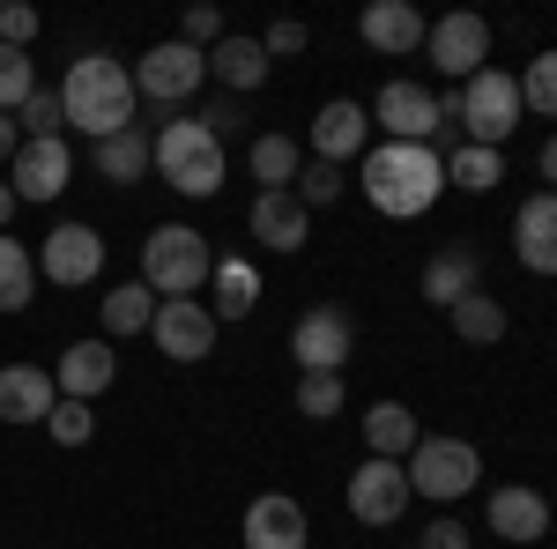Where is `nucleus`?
<instances>
[{"instance_id":"2","label":"nucleus","mask_w":557,"mask_h":549,"mask_svg":"<svg viewBox=\"0 0 557 549\" xmlns=\"http://www.w3.org/2000/svg\"><path fill=\"white\" fill-rule=\"evenodd\" d=\"M134 67H120L112 52H83L67 75H60V112L67 127H83L89 141H112V134L134 127Z\"/></svg>"},{"instance_id":"18","label":"nucleus","mask_w":557,"mask_h":549,"mask_svg":"<svg viewBox=\"0 0 557 549\" xmlns=\"http://www.w3.org/2000/svg\"><path fill=\"white\" fill-rule=\"evenodd\" d=\"M424 15H417V0H372L364 15H357V38L372 45V52H386V60H401V52H417L424 45Z\"/></svg>"},{"instance_id":"35","label":"nucleus","mask_w":557,"mask_h":549,"mask_svg":"<svg viewBox=\"0 0 557 549\" xmlns=\"http://www.w3.org/2000/svg\"><path fill=\"white\" fill-rule=\"evenodd\" d=\"M305 201V215L312 209H335L343 201V164H320V157H305V171H298V186H290Z\"/></svg>"},{"instance_id":"25","label":"nucleus","mask_w":557,"mask_h":549,"mask_svg":"<svg viewBox=\"0 0 557 549\" xmlns=\"http://www.w3.org/2000/svg\"><path fill=\"white\" fill-rule=\"evenodd\" d=\"M149 164H157V134L134 120L127 134H112V141H97V171L112 178V186H134V178H149Z\"/></svg>"},{"instance_id":"24","label":"nucleus","mask_w":557,"mask_h":549,"mask_svg":"<svg viewBox=\"0 0 557 549\" xmlns=\"http://www.w3.org/2000/svg\"><path fill=\"white\" fill-rule=\"evenodd\" d=\"M268 52H260V38H223V45H209V83H223L231 97H246V89H260L268 83Z\"/></svg>"},{"instance_id":"19","label":"nucleus","mask_w":557,"mask_h":549,"mask_svg":"<svg viewBox=\"0 0 557 549\" xmlns=\"http://www.w3.org/2000/svg\"><path fill=\"white\" fill-rule=\"evenodd\" d=\"M305 535H312V520L283 490H268V498L246 506V549H305Z\"/></svg>"},{"instance_id":"14","label":"nucleus","mask_w":557,"mask_h":549,"mask_svg":"<svg viewBox=\"0 0 557 549\" xmlns=\"http://www.w3.org/2000/svg\"><path fill=\"white\" fill-rule=\"evenodd\" d=\"M364 149H372V112L357 97H335L312 112V157L320 164H364Z\"/></svg>"},{"instance_id":"29","label":"nucleus","mask_w":557,"mask_h":549,"mask_svg":"<svg viewBox=\"0 0 557 549\" xmlns=\"http://www.w3.org/2000/svg\"><path fill=\"white\" fill-rule=\"evenodd\" d=\"M30 297H38V253L0 230V312H23Z\"/></svg>"},{"instance_id":"28","label":"nucleus","mask_w":557,"mask_h":549,"mask_svg":"<svg viewBox=\"0 0 557 549\" xmlns=\"http://www.w3.org/2000/svg\"><path fill=\"white\" fill-rule=\"evenodd\" d=\"M157 304H164V297L149 290V283H120V290L97 304V312H104V335H120V341H127V335H149Z\"/></svg>"},{"instance_id":"10","label":"nucleus","mask_w":557,"mask_h":549,"mask_svg":"<svg viewBox=\"0 0 557 549\" xmlns=\"http://www.w3.org/2000/svg\"><path fill=\"white\" fill-rule=\"evenodd\" d=\"M38 275H52L60 290H83L104 275V238L89 230V223H52L38 246Z\"/></svg>"},{"instance_id":"23","label":"nucleus","mask_w":557,"mask_h":549,"mask_svg":"<svg viewBox=\"0 0 557 549\" xmlns=\"http://www.w3.org/2000/svg\"><path fill=\"white\" fill-rule=\"evenodd\" d=\"M483 290V260H475V246H446V253H431V267H424V297L431 304H461V297H475Z\"/></svg>"},{"instance_id":"8","label":"nucleus","mask_w":557,"mask_h":549,"mask_svg":"<svg viewBox=\"0 0 557 549\" xmlns=\"http://www.w3.org/2000/svg\"><path fill=\"white\" fill-rule=\"evenodd\" d=\"M290 357H298V372H343L357 357V327H349L343 304H312L290 327Z\"/></svg>"},{"instance_id":"42","label":"nucleus","mask_w":557,"mask_h":549,"mask_svg":"<svg viewBox=\"0 0 557 549\" xmlns=\"http://www.w3.org/2000/svg\"><path fill=\"white\" fill-rule=\"evenodd\" d=\"M194 120H201V127H209V134H215V141H223V134L238 127V104H231V97H215L209 112H194Z\"/></svg>"},{"instance_id":"11","label":"nucleus","mask_w":557,"mask_h":549,"mask_svg":"<svg viewBox=\"0 0 557 549\" xmlns=\"http://www.w3.org/2000/svg\"><path fill=\"white\" fill-rule=\"evenodd\" d=\"M372 127H386V141H431L438 149L446 120H438V97L424 83H386L372 97Z\"/></svg>"},{"instance_id":"39","label":"nucleus","mask_w":557,"mask_h":549,"mask_svg":"<svg viewBox=\"0 0 557 549\" xmlns=\"http://www.w3.org/2000/svg\"><path fill=\"white\" fill-rule=\"evenodd\" d=\"M186 45H194V52L223 45V15H215V8H186Z\"/></svg>"},{"instance_id":"26","label":"nucleus","mask_w":557,"mask_h":549,"mask_svg":"<svg viewBox=\"0 0 557 549\" xmlns=\"http://www.w3.org/2000/svg\"><path fill=\"white\" fill-rule=\"evenodd\" d=\"M364 446H372V461L417 453V416H409L401 401H372V409H364Z\"/></svg>"},{"instance_id":"30","label":"nucleus","mask_w":557,"mask_h":549,"mask_svg":"<svg viewBox=\"0 0 557 549\" xmlns=\"http://www.w3.org/2000/svg\"><path fill=\"white\" fill-rule=\"evenodd\" d=\"M209 283H215V320H246V312L260 304V275L246 267V260H215Z\"/></svg>"},{"instance_id":"31","label":"nucleus","mask_w":557,"mask_h":549,"mask_svg":"<svg viewBox=\"0 0 557 549\" xmlns=\"http://www.w3.org/2000/svg\"><path fill=\"white\" fill-rule=\"evenodd\" d=\"M506 178V157L498 149H475V141H461L454 157H446V186H461V194H491Z\"/></svg>"},{"instance_id":"5","label":"nucleus","mask_w":557,"mask_h":549,"mask_svg":"<svg viewBox=\"0 0 557 549\" xmlns=\"http://www.w3.org/2000/svg\"><path fill=\"white\" fill-rule=\"evenodd\" d=\"M215 275V253L201 230H186V223H164V230H149L141 238V283L157 297H194L201 283Z\"/></svg>"},{"instance_id":"44","label":"nucleus","mask_w":557,"mask_h":549,"mask_svg":"<svg viewBox=\"0 0 557 549\" xmlns=\"http://www.w3.org/2000/svg\"><path fill=\"white\" fill-rule=\"evenodd\" d=\"M23 209V201H15V186H8V178H0V230H8V215Z\"/></svg>"},{"instance_id":"32","label":"nucleus","mask_w":557,"mask_h":549,"mask_svg":"<svg viewBox=\"0 0 557 549\" xmlns=\"http://www.w3.org/2000/svg\"><path fill=\"white\" fill-rule=\"evenodd\" d=\"M446 320H454V335H461V341H498V335H506V304H498V297H483V290L461 297Z\"/></svg>"},{"instance_id":"38","label":"nucleus","mask_w":557,"mask_h":549,"mask_svg":"<svg viewBox=\"0 0 557 549\" xmlns=\"http://www.w3.org/2000/svg\"><path fill=\"white\" fill-rule=\"evenodd\" d=\"M30 38H38V8H30V0H8V8H0V45L30 52Z\"/></svg>"},{"instance_id":"27","label":"nucleus","mask_w":557,"mask_h":549,"mask_svg":"<svg viewBox=\"0 0 557 549\" xmlns=\"http://www.w3.org/2000/svg\"><path fill=\"white\" fill-rule=\"evenodd\" d=\"M246 164H253L260 194H290V186H298V171H305V157H298V141H290V134H260Z\"/></svg>"},{"instance_id":"3","label":"nucleus","mask_w":557,"mask_h":549,"mask_svg":"<svg viewBox=\"0 0 557 549\" xmlns=\"http://www.w3.org/2000/svg\"><path fill=\"white\" fill-rule=\"evenodd\" d=\"M438 120L461 127L475 149H506V134L528 120V112H520V75H498V67L469 75L454 97H438Z\"/></svg>"},{"instance_id":"17","label":"nucleus","mask_w":557,"mask_h":549,"mask_svg":"<svg viewBox=\"0 0 557 549\" xmlns=\"http://www.w3.org/2000/svg\"><path fill=\"white\" fill-rule=\"evenodd\" d=\"M483 520H491L498 542H543V535H550V498L528 490V483H506V490H491Z\"/></svg>"},{"instance_id":"6","label":"nucleus","mask_w":557,"mask_h":549,"mask_svg":"<svg viewBox=\"0 0 557 549\" xmlns=\"http://www.w3.org/2000/svg\"><path fill=\"white\" fill-rule=\"evenodd\" d=\"M475 475H483V453H475L469 438H417V453H409V490L438 498V506L469 498Z\"/></svg>"},{"instance_id":"4","label":"nucleus","mask_w":557,"mask_h":549,"mask_svg":"<svg viewBox=\"0 0 557 549\" xmlns=\"http://www.w3.org/2000/svg\"><path fill=\"white\" fill-rule=\"evenodd\" d=\"M157 178L178 186L186 201H209L215 186H223V141H215L201 120H164L157 127Z\"/></svg>"},{"instance_id":"20","label":"nucleus","mask_w":557,"mask_h":549,"mask_svg":"<svg viewBox=\"0 0 557 549\" xmlns=\"http://www.w3.org/2000/svg\"><path fill=\"white\" fill-rule=\"evenodd\" d=\"M60 401V379L45 364H8L0 372V423H45Z\"/></svg>"},{"instance_id":"9","label":"nucleus","mask_w":557,"mask_h":549,"mask_svg":"<svg viewBox=\"0 0 557 549\" xmlns=\"http://www.w3.org/2000/svg\"><path fill=\"white\" fill-rule=\"evenodd\" d=\"M424 52L438 75H454V83H469V75H483V52H491V23L483 15H469V8H454V15H438L424 30Z\"/></svg>"},{"instance_id":"43","label":"nucleus","mask_w":557,"mask_h":549,"mask_svg":"<svg viewBox=\"0 0 557 549\" xmlns=\"http://www.w3.org/2000/svg\"><path fill=\"white\" fill-rule=\"evenodd\" d=\"M15 149H23V127H15V112H0V164H15Z\"/></svg>"},{"instance_id":"33","label":"nucleus","mask_w":557,"mask_h":549,"mask_svg":"<svg viewBox=\"0 0 557 549\" xmlns=\"http://www.w3.org/2000/svg\"><path fill=\"white\" fill-rule=\"evenodd\" d=\"M520 112L557 120V52H535V60H528V75H520Z\"/></svg>"},{"instance_id":"21","label":"nucleus","mask_w":557,"mask_h":549,"mask_svg":"<svg viewBox=\"0 0 557 549\" xmlns=\"http://www.w3.org/2000/svg\"><path fill=\"white\" fill-rule=\"evenodd\" d=\"M112 379H120V349H112V341H75V349H60V394H67V401H97Z\"/></svg>"},{"instance_id":"12","label":"nucleus","mask_w":557,"mask_h":549,"mask_svg":"<svg viewBox=\"0 0 557 549\" xmlns=\"http://www.w3.org/2000/svg\"><path fill=\"white\" fill-rule=\"evenodd\" d=\"M409 498H417V490H409V467L401 461H372V453H364V467L349 475V512H357L364 527H394V520L409 512Z\"/></svg>"},{"instance_id":"22","label":"nucleus","mask_w":557,"mask_h":549,"mask_svg":"<svg viewBox=\"0 0 557 549\" xmlns=\"http://www.w3.org/2000/svg\"><path fill=\"white\" fill-rule=\"evenodd\" d=\"M246 223H253V238L268 246V253H298L305 238H312V215H305L298 194H260Z\"/></svg>"},{"instance_id":"37","label":"nucleus","mask_w":557,"mask_h":549,"mask_svg":"<svg viewBox=\"0 0 557 549\" xmlns=\"http://www.w3.org/2000/svg\"><path fill=\"white\" fill-rule=\"evenodd\" d=\"M45 431H52L60 446H89V438H97V416H89V401H67V394H60L52 416H45Z\"/></svg>"},{"instance_id":"36","label":"nucleus","mask_w":557,"mask_h":549,"mask_svg":"<svg viewBox=\"0 0 557 549\" xmlns=\"http://www.w3.org/2000/svg\"><path fill=\"white\" fill-rule=\"evenodd\" d=\"M30 89H38V67H30V52L0 45V112H23V104H30Z\"/></svg>"},{"instance_id":"1","label":"nucleus","mask_w":557,"mask_h":549,"mask_svg":"<svg viewBox=\"0 0 557 549\" xmlns=\"http://www.w3.org/2000/svg\"><path fill=\"white\" fill-rule=\"evenodd\" d=\"M357 186L380 215H424L446 194V157L431 141H380V149H364Z\"/></svg>"},{"instance_id":"13","label":"nucleus","mask_w":557,"mask_h":549,"mask_svg":"<svg viewBox=\"0 0 557 549\" xmlns=\"http://www.w3.org/2000/svg\"><path fill=\"white\" fill-rule=\"evenodd\" d=\"M149 335H157V349H164L172 364H201L215 349V312L194 304V297H164L157 320H149Z\"/></svg>"},{"instance_id":"7","label":"nucleus","mask_w":557,"mask_h":549,"mask_svg":"<svg viewBox=\"0 0 557 549\" xmlns=\"http://www.w3.org/2000/svg\"><path fill=\"white\" fill-rule=\"evenodd\" d=\"M201 83H209V52H194L186 38H164L134 60V97H149V104H172L178 112Z\"/></svg>"},{"instance_id":"16","label":"nucleus","mask_w":557,"mask_h":549,"mask_svg":"<svg viewBox=\"0 0 557 549\" xmlns=\"http://www.w3.org/2000/svg\"><path fill=\"white\" fill-rule=\"evenodd\" d=\"M513 260L528 275H557V194H528L513 209Z\"/></svg>"},{"instance_id":"40","label":"nucleus","mask_w":557,"mask_h":549,"mask_svg":"<svg viewBox=\"0 0 557 549\" xmlns=\"http://www.w3.org/2000/svg\"><path fill=\"white\" fill-rule=\"evenodd\" d=\"M260 52H268V60H283V52H305V23H275V30L260 38Z\"/></svg>"},{"instance_id":"45","label":"nucleus","mask_w":557,"mask_h":549,"mask_svg":"<svg viewBox=\"0 0 557 549\" xmlns=\"http://www.w3.org/2000/svg\"><path fill=\"white\" fill-rule=\"evenodd\" d=\"M543 178H550V194H557V134L543 141Z\"/></svg>"},{"instance_id":"34","label":"nucleus","mask_w":557,"mask_h":549,"mask_svg":"<svg viewBox=\"0 0 557 549\" xmlns=\"http://www.w3.org/2000/svg\"><path fill=\"white\" fill-rule=\"evenodd\" d=\"M298 416H343V372H298Z\"/></svg>"},{"instance_id":"15","label":"nucleus","mask_w":557,"mask_h":549,"mask_svg":"<svg viewBox=\"0 0 557 549\" xmlns=\"http://www.w3.org/2000/svg\"><path fill=\"white\" fill-rule=\"evenodd\" d=\"M67 178H75V157H67V141H60V134H52V141H23V149H15V164H8L15 201H60V194H67Z\"/></svg>"},{"instance_id":"41","label":"nucleus","mask_w":557,"mask_h":549,"mask_svg":"<svg viewBox=\"0 0 557 549\" xmlns=\"http://www.w3.org/2000/svg\"><path fill=\"white\" fill-rule=\"evenodd\" d=\"M417 549H469V527H461V520H431Z\"/></svg>"}]
</instances>
